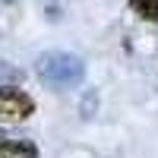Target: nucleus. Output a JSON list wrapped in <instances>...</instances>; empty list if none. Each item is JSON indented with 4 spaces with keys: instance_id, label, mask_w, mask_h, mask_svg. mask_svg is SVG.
<instances>
[{
    "instance_id": "1",
    "label": "nucleus",
    "mask_w": 158,
    "mask_h": 158,
    "mask_svg": "<svg viewBox=\"0 0 158 158\" xmlns=\"http://www.w3.org/2000/svg\"><path fill=\"white\" fill-rule=\"evenodd\" d=\"M35 111V101L19 89H0V123H22Z\"/></svg>"
},
{
    "instance_id": "2",
    "label": "nucleus",
    "mask_w": 158,
    "mask_h": 158,
    "mask_svg": "<svg viewBox=\"0 0 158 158\" xmlns=\"http://www.w3.org/2000/svg\"><path fill=\"white\" fill-rule=\"evenodd\" d=\"M130 6L136 10V16L149 19V22H158V0H130Z\"/></svg>"
}]
</instances>
